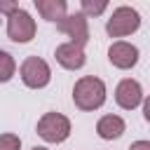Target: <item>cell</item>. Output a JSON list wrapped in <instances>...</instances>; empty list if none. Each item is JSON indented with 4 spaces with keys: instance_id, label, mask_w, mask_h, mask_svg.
I'll use <instances>...</instances> for the list:
<instances>
[{
    "instance_id": "4",
    "label": "cell",
    "mask_w": 150,
    "mask_h": 150,
    "mask_svg": "<svg viewBox=\"0 0 150 150\" xmlns=\"http://www.w3.org/2000/svg\"><path fill=\"white\" fill-rule=\"evenodd\" d=\"M21 80H23V84L30 87V89H42V87L49 84L52 70H49V66H47L45 59H40V56H28V59L21 63Z\"/></svg>"
},
{
    "instance_id": "14",
    "label": "cell",
    "mask_w": 150,
    "mask_h": 150,
    "mask_svg": "<svg viewBox=\"0 0 150 150\" xmlns=\"http://www.w3.org/2000/svg\"><path fill=\"white\" fill-rule=\"evenodd\" d=\"M105 7H108V2H94V0H82V14L87 16V14H101V12H105Z\"/></svg>"
},
{
    "instance_id": "9",
    "label": "cell",
    "mask_w": 150,
    "mask_h": 150,
    "mask_svg": "<svg viewBox=\"0 0 150 150\" xmlns=\"http://www.w3.org/2000/svg\"><path fill=\"white\" fill-rule=\"evenodd\" d=\"M54 56H56V61H59L63 68H68V70H77V68H82L84 61H87L84 49H82L80 45H73V42L59 45L56 52H54Z\"/></svg>"
},
{
    "instance_id": "13",
    "label": "cell",
    "mask_w": 150,
    "mask_h": 150,
    "mask_svg": "<svg viewBox=\"0 0 150 150\" xmlns=\"http://www.w3.org/2000/svg\"><path fill=\"white\" fill-rule=\"evenodd\" d=\"M21 138L16 134H0V150H19Z\"/></svg>"
},
{
    "instance_id": "7",
    "label": "cell",
    "mask_w": 150,
    "mask_h": 150,
    "mask_svg": "<svg viewBox=\"0 0 150 150\" xmlns=\"http://www.w3.org/2000/svg\"><path fill=\"white\" fill-rule=\"evenodd\" d=\"M115 101H117L120 108L134 110V108L143 101V89H141V84H138L136 80H131V77L122 80V82L117 84V89H115Z\"/></svg>"
},
{
    "instance_id": "5",
    "label": "cell",
    "mask_w": 150,
    "mask_h": 150,
    "mask_svg": "<svg viewBox=\"0 0 150 150\" xmlns=\"http://www.w3.org/2000/svg\"><path fill=\"white\" fill-rule=\"evenodd\" d=\"M7 38L12 42H30L35 38V21L26 9H16L7 16Z\"/></svg>"
},
{
    "instance_id": "10",
    "label": "cell",
    "mask_w": 150,
    "mask_h": 150,
    "mask_svg": "<svg viewBox=\"0 0 150 150\" xmlns=\"http://www.w3.org/2000/svg\"><path fill=\"white\" fill-rule=\"evenodd\" d=\"M96 134L103 138V141H112V138H120L124 134V120L120 115H103L98 122H96Z\"/></svg>"
},
{
    "instance_id": "15",
    "label": "cell",
    "mask_w": 150,
    "mask_h": 150,
    "mask_svg": "<svg viewBox=\"0 0 150 150\" xmlns=\"http://www.w3.org/2000/svg\"><path fill=\"white\" fill-rule=\"evenodd\" d=\"M16 9H19V5H16V2H0V12H2V14H7V16H9L12 12H16Z\"/></svg>"
},
{
    "instance_id": "18",
    "label": "cell",
    "mask_w": 150,
    "mask_h": 150,
    "mask_svg": "<svg viewBox=\"0 0 150 150\" xmlns=\"http://www.w3.org/2000/svg\"><path fill=\"white\" fill-rule=\"evenodd\" d=\"M33 150H47V148H42V145H35V148H33Z\"/></svg>"
},
{
    "instance_id": "1",
    "label": "cell",
    "mask_w": 150,
    "mask_h": 150,
    "mask_svg": "<svg viewBox=\"0 0 150 150\" xmlns=\"http://www.w3.org/2000/svg\"><path fill=\"white\" fill-rule=\"evenodd\" d=\"M73 101L80 110H96L105 103V84L94 75H84L73 87Z\"/></svg>"
},
{
    "instance_id": "11",
    "label": "cell",
    "mask_w": 150,
    "mask_h": 150,
    "mask_svg": "<svg viewBox=\"0 0 150 150\" xmlns=\"http://www.w3.org/2000/svg\"><path fill=\"white\" fill-rule=\"evenodd\" d=\"M35 7L42 14V19H47V21H61L68 9L66 0H35Z\"/></svg>"
},
{
    "instance_id": "2",
    "label": "cell",
    "mask_w": 150,
    "mask_h": 150,
    "mask_svg": "<svg viewBox=\"0 0 150 150\" xmlns=\"http://www.w3.org/2000/svg\"><path fill=\"white\" fill-rule=\"evenodd\" d=\"M38 136L47 143H63L70 136V120L61 112H45L38 122Z\"/></svg>"
},
{
    "instance_id": "8",
    "label": "cell",
    "mask_w": 150,
    "mask_h": 150,
    "mask_svg": "<svg viewBox=\"0 0 150 150\" xmlns=\"http://www.w3.org/2000/svg\"><path fill=\"white\" fill-rule=\"evenodd\" d=\"M108 59L115 68L127 70V68H134L138 63V49L129 42H112L108 49Z\"/></svg>"
},
{
    "instance_id": "17",
    "label": "cell",
    "mask_w": 150,
    "mask_h": 150,
    "mask_svg": "<svg viewBox=\"0 0 150 150\" xmlns=\"http://www.w3.org/2000/svg\"><path fill=\"white\" fill-rule=\"evenodd\" d=\"M143 115H145V120H150V101H145V105H143Z\"/></svg>"
},
{
    "instance_id": "16",
    "label": "cell",
    "mask_w": 150,
    "mask_h": 150,
    "mask_svg": "<svg viewBox=\"0 0 150 150\" xmlns=\"http://www.w3.org/2000/svg\"><path fill=\"white\" fill-rule=\"evenodd\" d=\"M129 150H150V141H136V143H131Z\"/></svg>"
},
{
    "instance_id": "12",
    "label": "cell",
    "mask_w": 150,
    "mask_h": 150,
    "mask_svg": "<svg viewBox=\"0 0 150 150\" xmlns=\"http://www.w3.org/2000/svg\"><path fill=\"white\" fill-rule=\"evenodd\" d=\"M14 70H16V63H14L12 54H7V52H2V49H0V82L12 80Z\"/></svg>"
},
{
    "instance_id": "6",
    "label": "cell",
    "mask_w": 150,
    "mask_h": 150,
    "mask_svg": "<svg viewBox=\"0 0 150 150\" xmlns=\"http://www.w3.org/2000/svg\"><path fill=\"white\" fill-rule=\"evenodd\" d=\"M56 28H59L61 33H66L73 45L84 47L87 40H89V23H87V16H84L82 12H75V14L63 16L61 21H56Z\"/></svg>"
},
{
    "instance_id": "3",
    "label": "cell",
    "mask_w": 150,
    "mask_h": 150,
    "mask_svg": "<svg viewBox=\"0 0 150 150\" xmlns=\"http://www.w3.org/2000/svg\"><path fill=\"white\" fill-rule=\"evenodd\" d=\"M138 26H141V16L134 7H117L112 12V16L108 19L105 30L110 38H124V35H131L134 30H138Z\"/></svg>"
}]
</instances>
